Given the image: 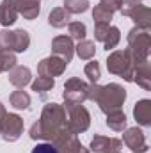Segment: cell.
<instances>
[{
	"instance_id": "6da1fadb",
	"label": "cell",
	"mask_w": 151,
	"mask_h": 153,
	"mask_svg": "<svg viewBox=\"0 0 151 153\" xmlns=\"http://www.w3.org/2000/svg\"><path fill=\"white\" fill-rule=\"evenodd\" d=\"M32 153H57V150L52 144H39L32 150Z\"/></svg>"
}]
</instances>
